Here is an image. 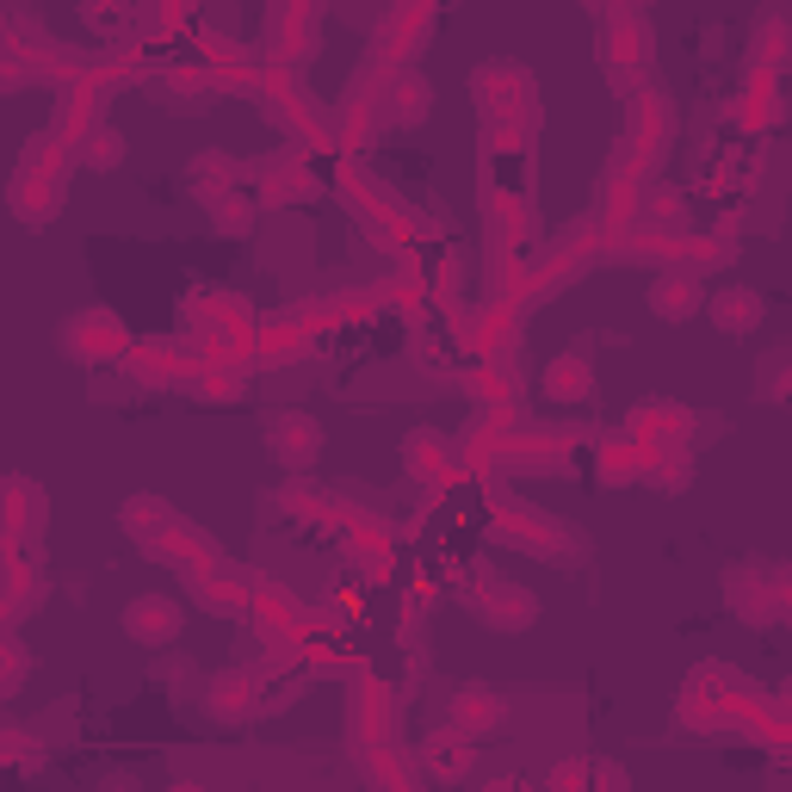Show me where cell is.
Segmentation results:
<instances>
[{
  "instance_id": "6da1fadb",
  "label": "cell",
  "mask_w": 792,
  "mask_h": 792,
  "mask_svg": "<svg viewBox=\"0 0 792 792\" xmlns=\"http://www.w3.org/2000/svg\"><path fill=\"white\" fill-rule=\"evenodd\" d=\"M124 625H131L136 638H174L180 613H174V607H161V600H155V607H149V600H136L131 613H124Z\"/></svg>"
},
{
  "instance_id": "7a4b0ae2",
  "label": "cell",
  "mask_w": 792,
  "mask_h": 792,
  "mask_svg": "<svg viewBox=\"0 0 792 792\" xmlns=\"http://www.w3.org/2000/svg\"><path fill=\"white\" fill-rule=\"evenodd\" d=\"M718 322H724V329H755V322H761V297H755V291H724V304H718Z\"/></svg>"
},
{
  "instance_id": "3957f363",
  "label": "cell",
  "mask_w": 792,
  "mask_h": 792,
  "mask_svg": "<svg viewBox=\"0 0 792 792\" xmlns=\"http://www.w3.org/2000/svg\"><path fill=\"white\" fill-rule=\"evenodd\" d=\"M279 459H297V464H309L316 459V427L309 422H279Z\"/></svg>"
},
{
  "instance_id": "277c9868",
  "label": "cell",
  "mask_w": 792,
  "mask_h": 792,
  "mask_svg": "<svg viewBox=\"0 0 792 792\" xmlns=\"http://www.w3.org/2000/svg\"><path fill=\"white\" fill-rule=\"evenodd\" d=\"M694 304H699V285H681V279H662L657 285V316H669V322L687 316Z\"/></svg>"
},
{
  "instance_id": "5b68a950",
  "label": "cell",
  "mask_w": 792,
  "mask_h": 792,
  "mask_svg": "<svg viewBox=\"0 0 792 792\" xmlns=\"http://www.w3.org/2000/svg\"><path fill=\"white\" fill-rule=\"evenodd\" d=\"M87 161H99V168H112L118 161V136L106 131V136H94V149H87Z\"/></svg>"
}]
</instances>
